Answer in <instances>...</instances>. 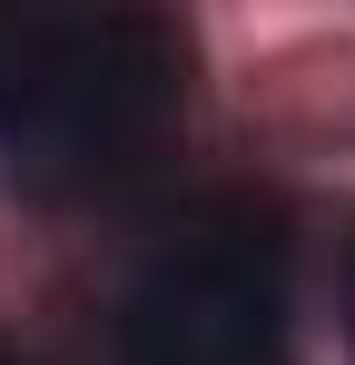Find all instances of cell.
I'll return each mask as SVG.
<instances>
[{
	"label": "cell",
	"mask_w": 355,
	"mask_h": 365,
	"mask_svg": "<svg viewBox=\"0 0 355 365\" xmlns=\"http://www.w3.org/2000/svg\"><path fill=\"white\" fill-rule=\"evenodd\" d=\"M128 365H287V267L247 227L168 247L128 297Z\"/></svg>",
	"instance_id": "obj_2"
},
{
	"label": "cell",
	"mask_w": 355,
	"mask_h": 365,
	"mask_svg": "<svg viewBox=\"0 0 355 365\" xmlns=\"http://www.w3.org/2000/svg\"><path fill=\"white\" fill-rule=\"evenodd\" d=\"M0 365H20V356H0Z\"/></svg>",
	"instance_id": "obj_3"
},
{
	"label": "cell",
	"mask_w": 355,
	"mask_h": 365,
	"mask_svg": "<svg viewBox=\"0 0 355 365\" xmlns=\"http://www.w3.org/2000/svg\"><path fill=\"white\" fill-rule=\"evenodd\" d=\"M178 119V40L138 10L0 20V148L30 178H118Z\"/></svg>",
	"instance_id": "obj_1"
}]
</instances>
